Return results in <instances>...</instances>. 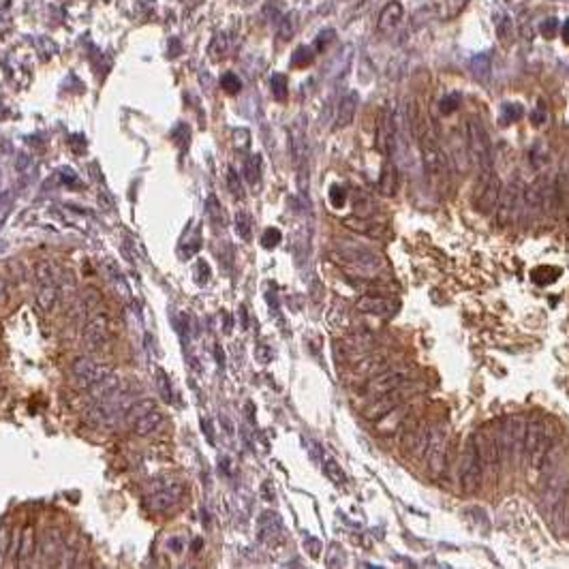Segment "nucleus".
<instances>
[{
	"label": "nucleus",
	"instance_id": "obj_19",
	"mask_svg": "<svg viewBox=\"0 0 569 569\" xmlns=\"http://www.w3.org/2000/svg\"><path fill=\"white\" fill-rule=\"evenodd\" d=\"M64 542H62V533L60 528L50 526L48 531L43 533V540H41V556L46 558V565H54L56 558L60 556Z\"/></svg>",
	"mask_w": 569,
	"mask_h": 569
},
{
	"label": "nucleus",
	"instance_id": "obj_56",
	"mask_svg": "<svg viewBox=\"0 0 569 569\" xmlns=\"http://www.w3.org/2000/svg\"><path fill=\"white\" fill-rule=\"evenodd\" d=\"M7 302H9V282L0 274V304H7Z\"/></svg>",
	"mask_w": 569,
	"mask_h": 569
},
{
	"label": "nucleus",
	"instance_id": "obj_36",
	"mask_svg": "<svg viewBox=\"0 0 569 569\" xmlns=\"http://www.w3.org/2000/svg\"><path fill=\"white\" fill-rule=\"evenodd\" d=\"M270 86H272V95H274L276 101L287 99V77H284V75L274 73L272 79H270Z\"/></svg>",
	"mask_w": 569,
	"mask_h": 569
},
{
	"label": "nucleus",
	"instance_id": "obj_39",
	"mask_svg": "<svg viewBox=\"0 0 569 569\" xmlns=\"http://www.w3.org/2000/svg\"><path fill=\"white\" fill-rule=\"evenodd\" d=\"M458 107H460V95H458V92H450V95H445V97L439 101V111H441L443 116L454 114Z\"/></svg>",
	"mask_w": 569,
	"mask_h": 569
},
{
	"label": "nucleus",
	"instance_id": "obj_20",
	"mask_svg": "<svg viewBox=\"0 0 569 569\" xmlns=\"http://www.w3.org/2000/svg\"><path fill=\"white\" fill-rule=\"evenodd\" d=\"M36 548V528L32 522L24 524V528L20 531V544H18V552H15V561H28L34 554Z\"/></svg>",
	"mask_w": 569,
	"mask_h": 569
},
{
	"label": "nucleus",
	"instance_id": "obj_5",
	"mask_svg": "<svg viewBox=\"0 0 569 569\" xmlns=\"http://www.w3.org/2000/svg\"><path fill=\"white\" fill-rule=\"evenodd\" d=\"M398 131H400V118L394 103L383 105L377 122V146L388 158H394L398 148Z\"/></svg>",
	"mask_w": 569,
	"mask_h": 569
},
{
	"label": "nucleus",
	"instance_id": "obj_26",
	"mask_svg": "<svg viewBox=\"0 0 569 569\" xmlns=\"http://www.w3.org/2000/svg\"><path fill=\"white\" fill-rule=\"evenodd\" d=\"M36 306L41 308V313H52L60 300V287L58 284H43L36 292Z\"/></svg>",
	"mask_w": 569,
	"mask_h": 569
},
{
	"label": "nucleus",
	"instance_id": "obj_35",
	"mask_svg": "<svg viewBox=\"0 0 569 569\" xmlns=\"http://www.w3.org/2000/svg\"><path fill=\"white\" fill-rule=\"evenodd\" d=\"M469 67H471V73H473L477 79H486V75L491 73V56L479 54V56L471 58Z\"/></svg>",
	"mask_w": 569,
	"mask_h": 569
},
{
	"label": "nucleus",
	"instance_id": "obj_52",
	"mask_svg": "<svg viewBox=\"0 0 569 569\" xmlns=\"http://www.w3.org/2000/svg\"><path fill=\"white\" fill-rule=\"evenodd\" d=\"M330 41H334V30H323V32L317 36V41H315V50H317V52H323L325 48H328Z\"/></svg>",
	"mask_w": 569,
	"mask_h": 569
},
{
	"label": "nucleus",
	"instance_id": "obj_16",
	"mask_svg": "<svg viewBox=\"0 0 569 569\" xmlns=\"http://www.w3.org/2000/svg\"><path fill=\"white\" fill-rule=\"evenodd\" d=\"M400 308V302L396 298L385 296H362L355 302V310L364 315H377V317H392Z\"/></svg>",
	"mask_w": 569,
	"mask_h": 569
},
{
	"label": "nucleus",
	"instance_id": "obj_46",
	"mask_svg": "<svg viewBox=\"0 0 569 569\" xmlns=\"http://www.w3.org/2000/svg\"><path fill=\"white\" fill-rule=\"evenodd\" d=\"M325 475H328L332 481H336V484H343L345 479H347V475L343 473V469L338 467V462L336 460H328L325 462Z\"/></svg>",
	"mask_w": 569,
	"mask_h": 569
},
{
	"label": "nucleus",
	"instance_id": "obj_48",
	"mask_svg": "<svg viewBox=\"0 0 569 569\" xmlns=\"http://www.w3.org/2000/svg\"><path fill=\"white\" fill-rule=\"evenodd\" d=\"M497 32H499L501 43H509V41H512V22H509V18L497 20Z\"/></svg>",
	"mask_w": 569,
	"mask_h": 569
},
{
	"label": "nucleus",
	"instance_id": "obj_13",
	"mask_svg": "<svg viewBox=\"0 0 569 569\" xmlns=\"http://www.w3.org/2000/svg\"><path fill=\"white\" fill-rule=\"evenodd\" d=\"M447 428L441 426H430V439L424 458L428 460V469L432 475H441L445 471V458H447Z\"/></svg>",
	"mask_w": 569,
	"mask_h": 569
},
{
	"label": "nucleus",
	"instance_id": "obj_61",
	"mask_svg": "<svg viewBox=\"0 0 569 569\" xmlns=\"http://www.w3.org/2000/svg\"><path fill=\"white\" fill-rule=\"evenodd\" d=\"M507 3H509L512 7H518V5H524L526 0H507Z\"/></svg>",
	"mask_w": 569,
	"mask_h": 569
},
{
	"label": "nucleus",
	"instance_id": "obj_53",
	"mask_svg": "<svg viewBox=\"0 0 569 569\" xmlns=\"http://www.w3.org/2000/svg\"><path fill=\"white\" fill-rule=\"evenodd\" d=\"M195 276H197V282H199V284H206V282H208V278H210V268H208V263L203 261V259L197 261Z\"/></svg>",
	"mask_w": 569,
	"mask_h": 569
},
{
	"label": "nucleus",
	"instance_id": "obj_1",
	"mask_svg": "<svg viewBox=\"0 0 569 569\" xmlns=\"http://www.w3.org/2000/svg\"><path fill=\"white\" fill-rule=\"evenodd\" d=\"M467 150L469 156L473 158L477 172H488L493 170V146H491V135H488L484 122L479 118H469L467 120Z\"/></svg>",
	"mask_w": 569,
	"mask_h": 569
},
{
	"label": "nucleus",
	"instance_id": "obj_44",
	"mask_svg": "<svg viewBox=\"0 0 569 569\" xmlns=\"http://www.w3.org/2000/svg\"><path fill=\"white\" fill-rule=\"evenodd\" d=\"M548 158H550L548 148L544 144H535L533 150H531V163H533V165L535 167H542V165H546V163H548Z\"/></svg>",
	"mask_w": 569,
	"mask_h": 569
},
{
	"label": "nucleus",
	"instance_id": "obj_21",
	"mask_svg": "<svg viewBox=\"0 0 569 569\" xmlns=\"http://www.w3.org/2000/svg\"><path fill=\"white\" fill-rule=\"evenodd\" d=\"M282 535V522L280 516L274 512H266L259 518V537L261 542H274Z\"/></svg>",
	"mask_w": 569,
	"mask_h": 569
},
{
	"label": "nucleus",
	"instance_id": "obj_28",
	"mask_svg": "<svg viewBox=\"0 0 569 569\" xmlns=\"http://www.w3.org/2000/svg\"><path fill=\"white\" fill-rule=\"evenodd\" d=\"M120 388V379L116 377V375H107V377H103L101 381H97L95 385H90L86 392L90 394V398L92 400H101V398H105V396H109V394H114L116 390Z\"/></svg>",
	"mask_w": 569,
	"mask_h": 569
},
{
	"label": "nucleus",
	"instance_id": "obj_30",
	"mask_svg": "<svg viewBox=\"0 0 569 569\" xmlns=\"http://www.w3.org/2000/svg\"><path fill=\"white\" fill-rule=\"evenodd\" d=\"M561 276V270L554 266H540L531 272V278L535 284H542V287H548V284L556 282V278Z\"/></svg>",
	"mask_w": 569,
	"mask_h": 569
},
{
	"label": "nucleus",
	"instance_id": "obj_9",
	"mask_svg": "<svg viewBox=\"0 0 569 569\" xmlns=\"http://www.w3.org/2000/svg\"><path fill=\"white\" fill-rule=\"evenodd\" d=\"M520 208H522V184L518 178L509 180V184L505 188H501L499 193V201H497V223L501 227L512 225L518 217H520Z\"/></svg>",
	"mask_w": 569,
	"mask_h": 569
},
{
	"label": "nucleus",
	"instance_id": "obj_51",
	"mask_svg": "<svg viewBox=\"0 0 569 569\" xmlns=\"http://www.w3.org/2000/svg\"><path fill=\"white\" fill-rule=\"evenodd\" d=\"M11 206H13V197L9 191L5 193H0V223H3L7 219V214L11 212Z\"/></svg>",
	"mask_w": 569,
	"mask_h": 569
},
{
	"label": "nucleus",
	"instance_id": "obj_55",
	"mask_svg": "<svg viewBox=\"0 0 569 569\" xmlns=\"http://www.w3.org/2000/svg\"><path fill=\"white\" fill-rule=\"evenodd\" d=\"M233 139H235V146L238 148H244V146H249L251 135H249V131H244V129H235L233 131Z\"/></svg>",
	"mask_w": 569,
	"mask_h": 569
},
{
	"label": "nucleus",
	"instance_id": "obj_4",
	"mask_svg": "<svg viewBox=\"0 0 569 569\" xmlns=\"http://www.w3.org/2000/svg\"><path fill=\"white\" fill-rule=\"evenodd\" d=\"M338 244V255L336 259L343 261L345 266H349L353 272H362V274H373L377 270L383 268V261L379 255H375L373 251L357 247V244H349V242H336Z\"/></svg>",
	"mask_w": 569,
	"mask_h": 569
},
{
	"label": "nucleus",
	"instance_id": "obj_23",
	"mask_svg": "<svg viewBox=\"0 0 569 569\" xmlns=\"http://www.w3.org/2000/svg\"><path fill=\"white\" fill-rule=\"evenodd\" d=\"M163 420H165V416L158 413L156 409H150V411H146L142 418H137L131 426H133V432H135L137 437H148V434H152V432L163 424Z\"/></svg>",
	"mask_w": 569,
	"mask_h": 569
},
{
	"label": "nucleus",
	"instance_id": "obj_45",
	"mask_svg": "<svg viewBox=\"0 0 569 569\" xmlns=\"http://www.w3.org/2000/svg\"><path fill=\"white\" fill-rule=\"evenodd\" d=\"M227 184H229V191L235 199H244V186H242V180L238 178V172L229 167V174H227Z\"/></svg>",
	"mask_w": 569,
	"mask_h": 569
},
{
	"label": "nucleus",
	"instance_id": "obj_18",
	"mask_svg": "<svg viewBox=\"0 0 569 569\" xmlns=\"http://www.w3.org/2000/svg\"><path fill=\"white\" fill-rule=\"evenodd\" d=\"M550 520H552V531L556 533V537L565 540L567 537V528H569V495H567V488L558 497V501L552 505Z\"/></svg>",
	"mask_w": 569,
	"mask_h": 569
},
{
	"label": "nucleus",
	"instance_id": "obj_49",
	"mask_svg": "<svg viewBox=\"0 0 569 569\" xmlns=\"http://www.w3.org/2000/svg\"><path fill=\"white\" fill-rule=\"evenodd\" d=\"M330 201H332L334 208H343L345 201H347V191L341 184H334L332 191H330Z\"/></svg>",
	"mask_w": 569,
	"mask_h": 569
},
{
	"label": "nucleus",
	"instance_id": "obj_25",
	"mask_svg": "<svg viewBox=\"0 0 569 569\" xmlns=\"http://www.w3.org/2000/svg\"><path fill=\"white\" fill-rule=\"evenodd\" d=\"M32 276H34V284L36 287H43V284H58V274H56V266L52 261L41 259L32 266Z\"/></svg>",
	"mask_w": 569,
	"mask_h": 569
},
{
	"label": "nucleus",
	"instance_id": "obj_27",
	"mask_svg": "<svg viewBox=\"0 0 569 569\" xmlns=\"http://www.w3.org/2000/svg\"><path fill=\"white\" fill-rule=\"evenodd\" d=\"M345 227H349L351 231H357V233H364V235H371V238H381L383 235V227L369 221V217H355V219H345L343 221Z\"/></svg>",
	"mask_w": 569,
	"mask_h": 569
},
{
	"label": "nucleus",
	"instance_id": "obj_59",
	"mask_svg": "<svg viewBox=\"0 0 569 569\" xmlns=\"http://www.w3.org/2000/svg\"><path fill=\"white\" fill-rule=\"evenodd\" d=\"M223 323H225V328H223V330H225V332H229V330H231V325H233V321H231V319H229V315H225V313H223Z\"/></svg>",
	"mask_w": 569,
	"mask_h": 569
},
{
	"label": "nucleus",
	"instance_id": "obj_41",
	"mask_svg": "<svg viewBox=\"0 0 569 569\" xmlns=\"http://www.w3.org/2000/svg\"><path fill=\"white\" fill-rule=\"evenodd\" d=\"M221 88L227 92V95H238L242 90V81L235 73H225L221 77Z\"/></svg>",
	"mask_w": 569,
	"mask_h": 569
},
{
	"label": "nucleus",
	"instance_id": "obj_31",
	"mask_svg": "<svg viewBox=\"0 0 569 569\" xmlns=\"http://www.w3.org/2000/svg\"><path fill=\"white\" fill-rule=\"evenodd\" d=\"M244 176H247V180L253 188H259V180H261V156L259 154H253L247 160V165H244Z\"/></svg>",
	"mask_w": 569,
	"mask_h": 569
},
{
	"label": "nucleus",
	"instance_id": "obj_58",
	"mask_svg": "<svg viewBox=\"0 0 569 569\" xmlns=\"http://www.w3.org/2000/svg\"><path fill=\"white\" fill-rule=\"evenodd\" d=\"M306 548H308V552H310L313 556H317V554H319V548H321V544H319L317 540H308V542H306Z\"/></svg>",
	"mask_w": 569,
	"mask_h": 569
},
{
	"label": "nucleus",
	"instance_id": "obj_60",
	"mask_svg": "<svg viewBox=\"0 0 569 569\" xmlns=\"http://www.w3.org/2000/svg\"><path fill=\"white\" fill-rule=\"evenodd\" d=\"M567 30H569V24L565 22V24H563V41H565V43H567V41H569V36H567Z\"/></svg>",
	"mask_w": 569,
	"mask_h": 569
},
{
	"label": "nucleus",
	"instance_id": "obj_43",
	"mask_svg": "<svg viewBox=\"0 0 569 569\" xmlns=\"http://www.w3.org/2000/svg\"><path fill=\"white\" fill-rule=\"evenodd\" d=\"M156 383H158V392L163 396L165 402H172L174 400V392H172V385H170V379L163 371H156Z\"/></svg>",
	"mask_w": 569,
	"mask_h": 569
},
{
	"label": "nucleus",
	"instance_id": "obj_33",
	"mask_svg": "<svg viewBox=\"0 0 569 569\" xmlns=\"http://www.w3.org/2000/svg\"><path fill=\"white\" fill-rule=\"evenodd\" d=\"M154 409V402L152 400H137V402H131L127 409H125V422L127 424H133L137 418H142L146 411Z\"/></svg>",
	"mask_w": 569,
	"mask_h": 569
},
{
	"label": "nucleus",
	"instance_id": "obj_24",
	"mask_svg": "<svg viewBox=\"0 0 569 569\" xmlns=\"http://www.w3.org/2000/svg\"><path fill=\"white\" fill-rule=\"evenodd\" d=\"M357 92H349L343 97L341 105H338V114H336V129H345L349 127L353 118H355V109H357Z\"/></svg>",
	"mask_w": 569,
	"mask_h": 569
},
{
	"label": "nucleus",
	"instance_id": "obj_3",
	"mask_svg": "<svg viewBox=\"0 0 569 569\" xmlns=\"http://www.w3.org/2000/svg\"><path fill=\"white\" fill-rule=\"evenodd\" d=\"M522 437H524V418L522 416H512V418L497 422L495 441L499 447L501 460H509L512 456H520L518 452H522Z\"/></svg>",
	"mask_w": 569,
	"mask_h": 569
},
{
	"label": "nucleus",
	"instance_id": "obj_47",
	"mask_svg": "<svg viewBox=\"0 0 569 569\" xmlns=\"http://www.w3.org/2000/svg\"><path fill=\"white\" fill-rule=\"evenodd\" d=\"M280 240H282L280 231L274 229V227H270V229H266V233H263V238H261V244H263L266 249H276L278 244H280Z\"/></svg>",
	"mask_w": 569,
	"mask_h": 569
},
{
	"label": "nucleus",
	"instance_id": "obj_34",
	"mask_svg": "<svg viewBox=\"0 0 569 569\" xmlns=\"http://www.w3.org/2000/svg\"><path fill=\"white\" fill-rule=\"evenodd\" d=\"M188 235H191V238H184V242L180 244V257H182V259H188V257L195 255V253L199 251V247H201V231H199V225H197V229H193Z\"/></svg>",
	"mask_w": 569,
	"mask_h": 569
},
{
	"label": "nucleus",
	"instance_id": "obj_2",
	"mask_svg": "<svg viewBox=\"0 0 569 569\" xmlns=\"http://www.w3.org/2000/svg\"><path fill=\"white\" fill-rule=\"evenodd\" d=\"M289 144H292V158L298 170V184L302 193L308 191V160H310V146L306 137V118H298L289 129Z\"/></svg>",
	"mask_w": 569,
	"mask_h": 569
},
{
	"label": "nucleus",
	"instance_id": "obj_14",
	"mask_svg": "<svg viewBox=\"0 0 569 569\" xmlns=\"http://www.w3.org/2000/svg\"><path fill=\"white\" fill-rule=\"evenodd\" d=\"M409 381H411V375L406 373V371H381L369 383H366L364 394L379 396V394H385L390 390H396V388L409 383Z\"/></svg>",
	"mask_w": 569,
	"mask_h": 569
},
{
	"label": "nucleus",
	"instance_id": "obj_15",
	"mask_svg": "<svg viewBox=\"0 0 569 569\" xmlns=\"http://www.w3.org/2000/svg\"><path fill=\"white\" fill-rule=\"evenodd\" d=\"M180 491L182 488L178 484H174V486L163 484L160 488H156V491H150V495L144 499V505L154 514H167L170 509L176 507Z\"/></svg>",
	"mask_w": 569,
	"mask_h": 569
},
{
	"label": "nucleus",
	"instance_id": "obj_22",
	"mask_svg": "<svg viewBox=\"0 0 569 569\" xmlns=\"http://www.w3.org/2000/svg\"><path fill=\"white\" fill-rule=\"evenodd\" d=\"M404 18V9L400 3H396V0H392L390 5H385V9L381 11V18H379V30L381 32H392L400 26Z\"/></svg>",
	"mask_w": 569,
	"mask_h": 569
},
{
	"label": "nucleus",
	"instance_id": "obj_37",
	"mask_svg": "<svg viewBox=\"0 0 569 569\" xmlns=\"http://www.w3.org/2000/svg\"><path fill=\"white\" fill-rule=\"evenodd\" d=\"M233 225H235V231L242 240H251L253 231H251V219L247 212H238L233 219Z\"/></svg>",
	"mask_w": 569,
	"mask_h": 569
},
{
	"label": "nucleus",
	"instance_id": "obj_12",
	"mask_svg": "<svg viewBox=\"0 0 569 569\" xmlns=\"http://www.w3.org/2000/svg\"><path fill=\"white\" fill-rule=\"evenodd\" d=\"M471 443H473V450H475L484 471L486 469L497 471L499 465H501V456H499V447H497V441H495V432L488 430V428H479L473 434Z\"/></svg>",
	"mask_w": 569,
	"mask_h": 569
},
{
	"label": "nucleus",
	"instance_id": "obj_57",
	"mask_svg": "<svg viewBox=\"0 0 569 569\" xmlns=\"http://www.w3.org/2000/svg\"><path fill=\"white\" fill-rule=\"evenodd\" d=\"M531 120H533V125H535V127H537V125H544V122H546V111H544V107H542V109L537 107L535 114L531 116Z\"/></svg>",
	"mask_w": 569,
	"mask_h": 569
},
{
	"label": "nucleus",
	"instance_id": "obj_32",
	"mask_svg": "<svg viewBox=\"0 0 569 569\" xmlns=\"http://www.w3.org/2000/svg\"><path fill=\"white\" fill-rule=\"evenodd\" d=\"M206 208H208V217H210V223H212V227H217V229H223L225 225H227V217H225V210H223V206L219 203V199L212 195L210 199H208V203H206Z\"/></svg>",
	"mask_w": 569,
	"mask_h": 569
},
{
	"label": "nucleus",
	"instance_id": "obj_8",
	"mask_svg": "<svg viewBox=\"0 0 569 569\" xmlns=\"http://www.w3.org/2000/svg\"><path fill=\"white\" fill-rule=\"evenodd\" d=\"M411 385H413V383L409 381V383H404V385H400V388H396V390H390V392H385V394L375 396V402H371L369 409L364 411V418H366V420H381V418L388 416L390 411H396L398 406H402V402H404L406 398H411V396H413L416 388H411Z\"/></svg>",
	"mask_w": 569,
	"mask_h": 569
},
{
	"label": "nucleus",
	"instance_id": "obj_40",
	"mask_svg": "<svg viewBox=\"0 0 569 569\" xmlns=\"http://www.w3.org/2000/svg\"><path fill=\"white\" fill-rule=\"evenodd\" d=\"M227 50H229V39H227L225 34L214 36V41L210 43V56H212L214 60H221V58L227 54Z\"/></svg>",
	"mask_w": 569,
	"mask_h": 569
},
{
	"label": "nucleus",
	"instance_id": "obj_7",
	"mask_svg": "<svg viewBox=\"0 0 569 569\" xmlns=\"http://www.w3.org/2000/svg\"><path fill=\"white\" fill-rule=\"evenodd\" d=\"M109 373H111V369L107 364L97 362L88 355H81V357L73 359V364H71V381H73V388H77V390H88L90 385H95L97 381H101Z\"/></svg>",
	"mask_w": 569,
	"mask_h": 569
},
{
	"label": "nucleus",
	"instance_id": "obj_54",
	"mask_svg": "<svg viewBox=\"0 0 569 569\" xmlns=\"http://www.w3.org/2000/svg\"><path fill=\"white\" fill-rule=\"evenodd\" d=\"M9 544H11V533L3 526V528H0V561H3L5 554L9 552Z\"/></svg>",
	"mask_w": 569,
	"mask_h": 569
},
{
	"label": "nucleus",
	"instance_id": "obj_42",
	"mask_svg": "<svg viewBox=\"0 0 569 569\" xmlns=\"http://www.w3.org/2000/svg\"><path fill=\"white\" fill-rule=\"evenodd\" d=\"M315 60V54H313V50L310 48H306V46H300L296 52H294V58H292V64L294 67H308L310 62Z\"/></svg>",
	"mask_w": 569,
	"mask_h": 569
},
{
	"label": "nucleus",
	"instance_id": "obj_10",
	"mask_svg": "<svg viewBox=\"0 0 569 569\" xmlns=\"http://www.w3.org/2000/svg\"><path fill=\"white\" fill-rule=\"evenodd\" d=\"M84 347L90 351H101L109 343V317L103 310H92L81 332Z\"/></svg>",
	"mask_w": 569,
	"mask_h": 569
},
{
	"label": "nucleus",
	"instance_id": "obj_11",
	"mask_svg": "<svg viewBox=\"0 0 569 569\" xmlns=\"http://www.w3.org/2000/svg\"><path fill=\"white\" fill-rule=\"evenodd\" d=\"M481 481H484V467L473 450V443L469 441L467 447H465V454H462V462H460V484H462V491L467 495H475L479 488H481Z\"/></svg>",
	"mask_w": 569,
	"mask_h": 569
},
{
	"label": "nucleus",
	"instance_id": "obj_38",
	"mask_svg": "<svg viewBox=\"0 0 569 569\" xmlns=\"http://www.w3.org/2000/svg\"><path fill=\"white\" fill-rule=\"evenodd\" d=\"M524 107L520 103H505L503 105V114H501V125H512V122L522 118Z\"/></svg>",
	"mask_w": 569,
	"mask_h": 569
},
{
	"label": "nucleus",
	"instance_id": "obj_50",
	"mask_svg": "<svg viewBox=\"0 0 569 569\" xmlns=\"http://www.w3.org/2000/svg\"><path fill=\"white\" fill-rule=\"evenodd\" d=\"M556 30H558V20L556 18H548V20H544L540 24V32L546 39H554L556 36Z\"/></svg>",
	"mask_w": 569,
	"mask_h": 569
},
{
	"label": "nucleus",
	"instance_id": "obj_6",
	"mask_svg": "<svg viewBox=\"0 0 569 569\" xmlns=\"http://www.w3.org/2000/svg\"><path fill=\"white\" fill-rule=\"evenodd\" d=\"M499 193H501V180H499L497 172L495 170L479 172V178H477V184L473 191L475 210L481 214H491L497 208Z\"/></svg>",
	"mask_w": 569,
	"mask_h": 569
},
{
	"label": "nucleus",
	"instance_id": "obj_29",
	"mask_svg": "<svg viewBox=\"0 0 569 569\" xmlns=\"http://www.w3.org/2000/svg\"><path fill=\"white\" fill-rule=\"evenodd\" d=\"M381 191H383L385 197H394L396 191H398V170H396L394 158H388L385 167H383V174H381Z\"/></svg>",
	"mask_w": 569,
	"mask_h": 569
},
{
	"label": "nucleus",
	"instance_id": "obj_17",
	"mask_svg": "<svg viewBox=\"0 0 569 569\" xmlns=\"http://www.w3.org/2000/svg\"><path fill=\"white\" fill-rule=\"evenodd\" d=\"M428 439H430V426H416L402 439V450L413 458H424Z\"/></svg>",
	"mask_w": 569,
	"mask_h": 569
}]
</instances>
